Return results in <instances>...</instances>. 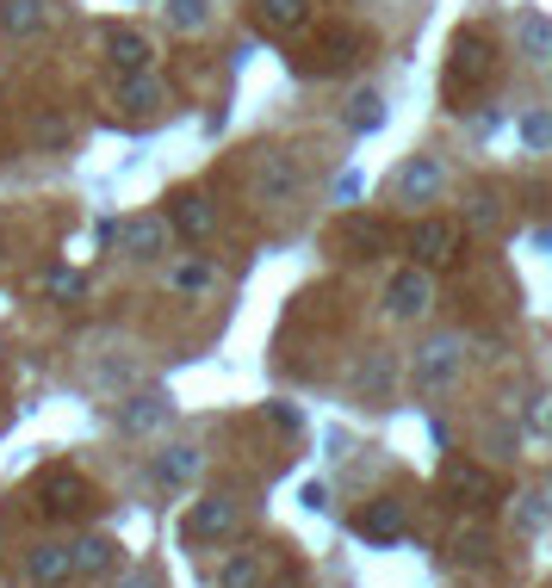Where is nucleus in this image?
Wrapping results in <instances>:
<instances>
[{
    "instance_id": "5",
    "label": "nucleus",
    "mask_w": 552,
    "mask_h": 588,
    "mask_svg": "<svg viewBox=\"0 0 552 588\" xmlns=\"http://www.w3.org/2000/svg\"><path fill=\"white\" fill-rule=\"evenodd\" d=\"M441 186H447L441 161H435V155H416V161H404V168H397L392 199H397V204H428L435 192H441Z\"/></svg>"
},
{
    "instance_id": "28",
    "label": "nucleus",
    "mask_w": 552,
    "mask_h": 588,
    "mask_svg": "<svg viewBox=\"0 0 552 588\" xmlns=\"http://www.w3.org/2000/svg\"><path fill=\"white\" fill-rule=\"evenodd\" d=\"M546 514H552V508H546V495H540V490L521 495V526H528V533H534V526H546Z\"/></svg>"
},
{
    "instance_id": "22",
    "label": "nucleus",
    "mask_w": 552,
    "mask_h": 588,
    "mask_svg": "<svg viewBox=\"0 0 552 588\" xmlns=\"http://www.w3.org/2000/svg\"><path fill=\"white\" fill-rule=\"evenodd\" d=\"M521 50L534 62H552V25L546 19H521Z\"/></svg>"
},
{
    "instance_id": "12",
    "label": "nucleus",
    "mask_w": 552,
    "mask_h": 588,
    "mask_svg": "<svg viewBox=\"0 0 552 588\" xmlns=\"http://www.w3.org/2000/svg\"><path fill=\"white\" fill-rule=\"evenodd\" d=\"M168 217H174V230L187 235V242H206V235L218 230V211H211V199H199V192H180Z\"/></svg>"
},
{
    "instance_id": "27",
    "label": "nucleus",
    "mask_w": 552,
    "mask_h": 588,
    "mask_svg": "<svg viewBox=\"0 0 552 588\" xmlns=\"http://www.w3.org/2000/svg\"><path fill=\"white\" fill-rule=\"evenodd\" d=\"M521 137L534 143V149H552V118H546V112H534V118H521Z\"/></svg>"
},
{
    "instance_id": "29",
    "label": "nucleus",
    "mask_w": 552,
    "mask_h": 588,
    "mask_svg": "<svg viewBox=\"0 0 552 588\" xmlns=\"http://www.w3.org/2000/svg\"><path fill=\"white\" fill-rule=\"evenodd\" d=\"M75 130H69V118H56V112H44L38 118V143H69Z\"/></svg>"
},
{
    "instance_id": "6",
    "label": "nucleus",
    "mask_w": 552,
    "mask_h": 588,
    "mask_svg": "<svg viewBox=\"0 0 552 588\" xmlns=\"http://www.w3.org/2000/svg\"><path fill=\"white\" fill-rule=\"evenodd\" d=\"M428 304H435V285H428L423 266H404V273L385 285V309H392V316H423Z\"/></svg>"
},
{
    "instance_id": "20",
    "label": "nucleus",
    "mask_w": 552,
    "mask_h": 588,
    "mask_svg": "<svg viewBox=\"0 0 552 588\" xmlns=\"http://www.w3.org/2000/svg\"><path fill=\"white\" fill-rule=\"evenodd\" d=\"M162 421H168V402H156V397H137L125 409V428L131 433H143V428H162Z\"/></svg>"
},
{
    "instance_id": "15",
    "label": "nucleus",
    "mask_w": 552,
    "mask_h": 588,
    "mask_svg": "<svg viewBox=\"0 0 552 588\" xmlns=\"http://www.w3.org/2000/svg\"><path fill=\"white\" fill-rule=\"evenodd\" d=\"M168 285H174L180 297H206L211 285H218V266H211V261H180V266H174Z\"/></svg>"
},
{
    "instance_id": "24",
    "label": "nucleus",
    "mask_w": 552,
    "mask_h": 588,
    "mask_svg": "<svg viewBox=\"0 0 552 588\" xmlns=\"http://www.w3.org/2000/svg\"><path fill=\"white\" fill-rule=\"evenodd\" d=\"M168 19L180 31H199V25H206V0H168Z\"/></svg>"
},
{
    "instance_id": "4",
    "label": "nucleus",
    "mask_w": 552,
    "mask_h": 588,
    "mask_svg": "<svg viewBox=\"0 0 552 588\" xmlns=\"http://www.w3.org/2000/svg\"><path fill=\"white\" fill-rule=\"evenodd\" d=\"M459 242H466V230L447 223V217H428V223H416V230H410V254L423 266H447L459 254Z\"/></svg>"
},
{
    "instance_id": "19",
    "label": "nucleus",
    "mask_w": 552,
    "mask_h": 588,
    "mask_svg": "<svg viewBox=\"0 0 552 588\" xmlns=\"http://www.w3.org/2000/svg\"><path fill=\"white\" fill-rule=\"evenodd\" d=\"M218 588H261V557H254V552H237L230 564H223Z\"/></svg>"
},
{
    "instance_id": "10",
    "label": "nucleus",
    "mask_w": 552,
    "mask_h": 588,
    "mask_svg": "<svg viewBox=\"0 0 552 588\" xmlns=\"http://www.w3.org/2000/svg\"><path fill=\"white\" fill-rule=\"evenodd\" d=\"M118 248H125L131 261H156L162 248H168V223L162 217H131L125 230H118Z\"/></svg>"
},
{
    "instance_id": "7",
    "label": "nucleus",
    "mask_w": 552,
    "mask_h": 588,
    "mask_svg": "<svg viewBox=\"0 0 552 588\" xmlns=\"http://www.w3.org/2000/svg\"><path fill=\"white\" fill-rule=\"evenodd\" d=\"M87 502H94V490H87V477H75V471H56V477L44 483L50 521H75V514H87Z\"/></svg>"
},
{
    "instance_id": "21",
    "label": "nucleus",
    "mask_w": 552,
    "mask_h": 588,
    "mask_svg": "<svg viewBox=\"0 0 552 588\" xmlns=\"http://www.w3.org/2000/svg\"><path fill=\"white\" fill-rule=\"evenodd\" d=\"M447 490L454 495H490V477L478 464H447Z\"/></svg>"
},
{
    "instance_id": "14",
    "label": "nucleus",
    "mask_w": 552,
    "mask_h": 588,
    "mask_svg": "<svg viewBox=\"0 0 552 588\" xmlns=\"http://www.w3.org/2000/svg\"><path fill=\"white\" fill-rule=\"evenodd\" d=\"M354 526H361L366 539H397V533H404V502H392V495H385V502H373V508H366Z\"/></svg>"
},
{
    "instance_id": "25",
    "label": "nucleus",
    "mask_w": 552,
    "mask_h": 588,
    "mask_svg": "<svg viewBox=\"0 0 552 588\" xmlns=\"http://www.w3.org/2000/svg\"><path fill=\"white\" fill-rule=\"evenodd\" d=\"M347 118H354V130H373V124L385 118V112H379V93H354V112H347Z\"/></svg>"
},
{
    "instance_id": "3",
    "label": "nucleus",
    "mask_w": 552,
    "mask_h": 588,
    "mask_svg": "<svg viewBox=\"0 0 552 588\" xmlns=\"http://www.w3.org/2000/svg\"><path fill=\"white\" fill-rule=\"evenodd\" d=\"M237 502L230 495H206L199 508H187V521H180V539L187 545H211V539H223V533H237Z\"/></svg>"
},
{
    "instance_id": "9",
    "label": "nucleus",
    "mask_w": 552,
    "mask_h": 588,
    "mask_svg": "<svg viewBox=\"0 0 552 588\" xmlns=\"http://www.w3.org/2000/svg\"><path fill=\"white\" fill-rule=\"evenodd\" d=\"M25 576H32V588H63L69 576H75V552H69V545H38V552L25 557Z\"/></svg>"
},
{
    "instance_id": "2",
    "label": "nucleus",
    "mask_w": 552,
    "mask_h": 588,
    "mask_svg": "<svg viewBox=\"0 0 552 588\" xmlns=\"http://www.w3.org/2000/svg\"><path fill=\"white\" fill-rule=\"evenodd\" d=\"M249 186H254V199H261V204H292V199H299V168H292V155L261 149V155H254Z\"/></svg>"
},
{
    "instance_id": "13",
    "label": "nucleus",
    "mask_w": 552,
    "mask_h": 588,
    "mask_svg": "<svg viewBox=\"0 0 552 588\" xmlns=\"http://www.w3.org/2000/svg\"><path fill=\"white\" fill-rule=\"evenodd\" d=\"M69 552H75V576H100V570H112L118 545H112L106 533H87V539H75Z\"/></svg>"
},
{
    "instance_id": "30",
    "label": "nucleus",
    "mask_w": 552,
    "mask_h": 588,
    "mask_svg": "<svg viewBox=\"0 0 552 588\" xmlns=\"http://www.w3.org/2000/svg\"><path fill=\"white\" fill-rule=\"evenodd\" d=\"M118 588H156V576H149V570H131V576H125V582H118Z\"/></svg>"
},
{
    "instance_id": "8",
    "label": "nucleus",
    "mask_w": 552,
    "mask_h": 588,
    "mask_svg": "<svg viewBox=\"0 0 552 588\" xmlns=\"http://www.w3.org/2000/svg\"><path fill=\"white\" fill-rule=\"evenodd\" d=\"M490 81V50H485V38H459V50H454V75H447V93H472V87H485Z\"/></svg>"
},
{
    "instance_id": "23",
    "label": "nucleus",
    "mask_w": 552,
    "mask_h": 588,
    "mask_svg": "<svg viewBox=\"0 0 552 588\" xmlns=\"http://www.w3.org/2000/svg\"><path fill=\"white\" fill-rule=\"evenodd\" d=\"M118 93H125V106H131V112H149V106H156V99H162V87H156V81H149V75H143V69H137V75H131Z\"/></svg>"
},
{
    "instance_id": "18",
    "label": "nucleus",
    "mask_w": 552,
    "mask_h": 588,
    "mask_svg": "<svg viewBox=\"0 0 552 588\" xmlns=\"http://www.w3.org/2000/svg\"><path fill=\"white\" fill-rule=\"evenodd\" d=\"M38 19H44V0H0V31H32Z\"/></svg>"
},
{
    "instance_id": "1",
    "label": "nucleus",
    "mask_w": 552,
    "mask_h": 588,
    "mask_svg": "<svg viewBox=\"0 0 552 588\" xmlns=\"http://www.w3.org/2000/svg\"><path fill=\"white\" fill-rule=\"evenodd\" d=\"M459 359H466V340H459V335H435V340H423V347H416V366H410L416 390H441L447 378L459 371Z\"/></svg>"
},
{
    "instance_id": "11",
    "label": "nucleus",
    "mask_w": 552,
    "mask_h": 588,
    "mask_svg": "<svg viewBox=\"0 0 552 588\" xmlns=\"http://www.w3.org/2000/svg\"><path fill=\"white\" fill-rule=\"evenodd\" d=\"M106 56H112V69L137 75V69H149V38L137 25H106Z\"/></svg>"
},
{
    "instance_id": "16",
    "label": "nucleus",
    "mask_w": 552,
    "mask_h": 588,
    "mask_svg": "<svg viewBox=\"0 0 552 588\" xmlns=\"http://www.w3.org/2000/svg\"><path fill=\"white\" fill-rule=\"evenodd\" d=\"M254 13H261V25H268V31H292V25H304L311 0H254Z\"/></svg>"
},
{
    "instance_id": "17",
    "label": "nucleus",
    "mask_w": 552,
    "mask_h": 588,
    "mask_svg": "<svg viewBox=\"0 0 552 588\" xmlns=\"http://www.w3.org/2000/svg\"><path fill=\"white\" fill-rule=\"evenodd\" d=\"M192 471H199V452H192V447H168L156 459V483H187Z\"/></svg>"
},
{
    "instance_id": "26",
    "label": "nucleus",
    "mask_w": 552,
    "mask_h": 588,
    "mask_svg": "<svg viewBox=\"0 0 552 588\" xmlns=\"http://www.w3.org/2000/svg\"><path fill=\"white\" fill-rule=\"evenodd\" d=\"M497 223H503L497 199H490V192H478V199H472V230H497Z\"/></svg>"
}]
</instances>
